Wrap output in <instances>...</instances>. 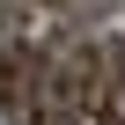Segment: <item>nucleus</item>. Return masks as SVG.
<instances>
[{"instance_id": "f257e3e1", "label": "nucleus", "mask_w": 125, "mask_h": 125, "mask_svg": "<svg viewBox=\"0 0 125 125\" xmlns=\"http://www.w3.org/2000/svg\"><path fill=\"white\" fill-rule=\"evenodd\" d=\"M44 8H66V0H44Z\"/></svg>"}]
</instances>
